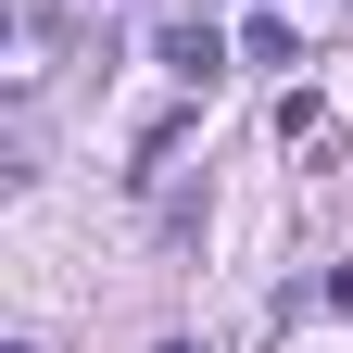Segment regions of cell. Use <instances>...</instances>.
<instances>
[{
  "label": "cell",
  "mask_w": 353,
  "mask_h": 353,
  "mask_svg": "<svg viewBox=\"0 0 353 353\" xmlns=\"http://www.w3.org/2000/svg\"><path fill=\"white\" fill-rule=\"evenodd\" d=\"M228 51H240V38L214 26V13H176V26H164V63L190 76V88H214V76H228Z\"/></svg>",
  "instance_id": "cell-1"
},
{
  "label": "cell",
  "mask_w": 353,
  "mask_h": 353,
  "mask_svg": "<svg viewBox=\"0 0 353 353\" xmlns=\"http://www.w3.org/2000/svg\"><path fill=\"white\" fill-rule=\"evenodd\" d=\"M278 139H290L303 164H341V114L316 101V88H290V101H278Z\"/></svg>",
  "instance_id": "cell-2"
},
{
  "label": "cell",
  "mask_w": 353,
  "mask_h": 353,
  "mask_svg": "<svg viewBox=\"0 0 353 353\" xmlns=\"http://www.w3.org/2000/svg\"><path fill=\"white\" fill-rule=\"evenodd\" d=\"M290 51H303L290 13H252V26H240V63H290Z\"/></svg>",
  "instance_id": "cell-3"
}]
</instances>
